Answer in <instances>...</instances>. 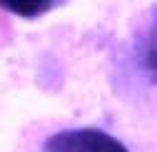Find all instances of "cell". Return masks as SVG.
Listing matches in <instances>:
<instances>
[{"label":"cell","mask_w":157,"mask_h":152,"mask_svg":"<svg viewBox=\"0 0 157 152\" xmlns=\"http://www.w3.org/2000/svg\"><path fill=\"white\" fill-rule=\"evenodd\" d=\"M40 152H130L117 137L95 127H72L50 135Z\"/></svg>","instance_id":"obj_1"},{"label":"cell","mask_w":157,"mask_h":152,"mask_svg":"<svg viewBox=\"0 0 157 152\" xmlns=\"http://www.w3.org/2000/svg\"><path fill=\"white\" fill-rule=\"evenodd\" d=\"M137 65L150 82H157V5L150 13V23L137 40Z\"/></svg>","instance_id":"obj_2"},{"label":"cell","mask_w":157,"mask_h":152,"mask_svg":"<svg viewBox=\"0 0 157 152\" xmlns=\"http://www.w3.org/2000/svg\"><path fill=\"white\" fill-rule=\"evenodd\" d=\"M60 0H0V8L17 17H40L50 13Z\"/></svg>","instance_id":"obj_3"}]
</instances>
